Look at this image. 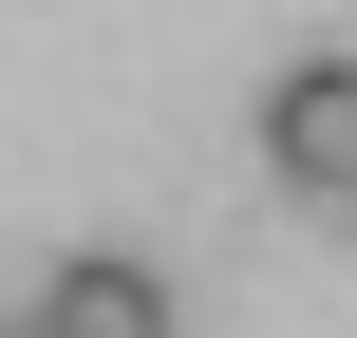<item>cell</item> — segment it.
<instances>
[{
    "mask_svg": "<svg viewBox=\"0 0 357 338\" xmlns=\"http://www.w3.org/2000/svg\"><path fill=\"white\" fill-rule=\"evenodd\" d=\"M0 338H56V320H38V301H19V320H0Z\"/></svg>",
    "mask_w": 357,
    "mask_h": 338,
    "instance_id": "3",
    "label": "cell"
},
{
    "mask_svg": "<svg viewBox=\"0 0 357 338\" xmlns=\"http://www.w3.org/2000/svg\"><path fill=\"white\" fill-rule=\"evenodd\" d=\"M264 169L301 207H357V56H282L264 75Z\"/></svg>",
    "mask_w": 357,
    "mask_h": 338,
    "instance_id": "1",
    "label": "cell"
},
{
    "mask_svg": "<svg viewBox=\"0 0 357 338\" xmlns=\"http://www.w3.org/2000/svg\"><path fill=\"white\" fill-rule=\"evenodd\" d=\"M38 320L56 338H188V301H169V263H132V245H56V263H38Z\"/></svg>",
    "mask_w": 357,
    "mask_h": 338,
    "instance_id": "2",
    "label": "cell"
}]
</instances>
